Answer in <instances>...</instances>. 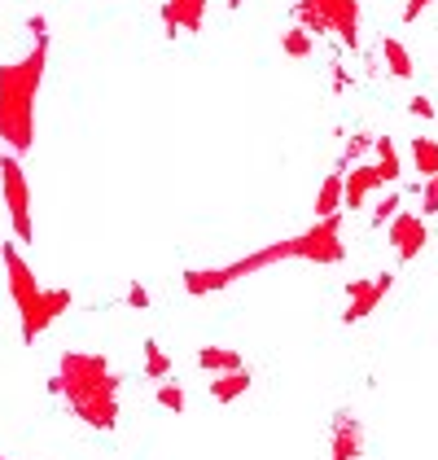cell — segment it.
Masks as SVG:
<instances>
[{
    "label": "cell",
    "mask_w": 438,
    "mask_h": 460,
    "mask_svg": "<svg viewBox=\"0 0 438 460\" xmlns=\"http://www.w3.org/2000/svg\"><path fill=\"white\" fill-rule=\"evenodd\" d=\"M395 289V272H381V277H364V281H351L346 285V312L342 320L346 324H360L368 320L381 303H386V294Z\"/></svg>",
    "instance_id": "8"
},
{
    "label": "cell",
    "mask_w": 438,
    "mask_h": 460,
    "mask_svg": "<svg viewBox=\"0 0 438 460\" xmlns=\"http://www.w3.org/2000/svg\"><path fill=\"white\" fill-rule=\"evenodd\" d=\"M381 58H386V71L395 75V79H412V75H416L412 58H407V49H403V40L381 36Z\"/></svg>",
    "instance_id": "17"
},
{
    "label": "cell",
    "mask_w": 438,
    "mask_h": 460,
    "mask_svg": "<svg viewBox=\"0 0 438 460\" xmlns=\"http://www.w3.org/2000/svg\"><path fill=\"white\" fill-rule=\"evenodd\" d=\"M4 277H9V298H13V307H18V324H22V342L31 347L39 333L53 324L57 316H66L71 312V289H44L36 281V272L27 268V259H22V250L13 246V242H4Z\"/></svg>",
    "instance_id": "3"
},
{
    "label": "cell",
    "mask_w": 438,
    "mask_h": 460,
    "mask_svg": "<svg viewBox=\"0 0 438 460\" xmlns=\"http://www.w3.org/2000/svg\"><path fill=\"white\" fill-rule=\"evenodd\" d=\"M403 211V193H386L377 207H372V228H381V224H390L395 215Z\"/></svg>",
    "instance_id": "21"
},
{
    "label": "cell",
    "mask_w": 438,
    "mask_h": 460,
    "mask_svg": "<svg viewBox=\"0 0 438 460\" xmlns=\"http://www.w3.org/2000/svg\"><path fill=\"white\" fill-rule=\"evenodd\" d=\"M407 114H416V119H434V102H430L425 93H416V97L407 102Z\"/></svg>",
    "instance_id": "25"
},
{
    "label": "cell",
    "mask_w": 438,
    "mask_h": 460,
    "mask_svg": "<svg viewBox=\"0 0 438 460\" xmlns=\"http://www.w3.org/2000/svg\"><path fill=\"white\" fill-rule=\"evenodd\" d=\"M386 242L395 246L399 263H412V259L425 250V242H430V233H425V215L399 211L395 219H390V224H386Z\"/></svg>",
    "instance_id": "9"
},
{
    "label": "cell",
    "mask_w": 438,
    "mask_h": 460,
    "mask_svg": "<svg viewBox=\"0 0 438 460\" xmlns=\"http://www.w3.org/2000/svg\"><path fill=\"white\" fill-rule=\"evenodd\" d=\"M290 259H293V237L290 242H276V246L255 250V254H246V259H232V263H223V268H188V272H184V294L206 298V294H219V289H228V285L255 277L263 268H281V263H290Z\"/></svg>",
    "instance_id": "4"
},
{
    "label": "cell",
    "mask_w": 438,
    "mask_h": 460,
    "mask_svg": "<svg viewBox=\"0 0 438 460\" xmlns=\"http://www.w3.org/2000/svg\"><path fill=\"white\" fill-rule=\"evenodd\" d=\"M372 141H377V137H368V132H360V137H351V141H346V149H342V167L360 163V158H364L368 149H372Z\"/></svg>",
    "instance_id": "23"
},
{
    "label": "cell",
    "mask_w": 438,
    "mask_h": 460,
    "mask_svg": "<svg viewBox=\"0 0 438 460\" xmlns=\"http://www.w3.org/2000/svg\"><path fill=\"white\" fill-rule=\"evenodd\" d=\"M127 307H136V312H145V307H149V289L141 281L127 289Z\"/></svg>",
    "instance_id": "26"
},
{
    "label": "cell",
    "mask_w": 438,
    "mask_h": 460,
    "mask_svg": "<svg viewBox=\"0 0 438 460\" xmlns=\"http://www.w3.org/2000/svg\"><path fill=\"white\" fill-rule=\"evenodd\" d=\"M281 49H285L290 58H311V53H316V40H311V31L293 27V31H285V40H281Z\"/></svg>",
    "instance_id": "20"
},
{
    "label": "cell",
    "mask_w": 438,
    "mask_h": 460,
    "mask_svg": "<svg viewBox=\"0 0 438 460\" xmlns=\"http://www.w3.org/2000/svg\"><path fill=\"white\" fill-rule=\"evenodd\" d=\"M162 22H167V36L176 40L184 36H197L202 22H206V0H162Z\"/></svg>",
    "instance_id": "10"
},
{
    "label": "cell",
    "mask_w": 438,
    "mask_h": 460,
    "mask_svg": "<svg viewBox=\"0 0 438 460\" xmlns=\"http://www.w3.org/2000/svg\"><path fill=\"white\" fill-rule=\"evenodd\" d=\"M48 66V36H36V49L22 62L0 66V141L13 154L36 145V93Z\"/></svg>",
    "instance_id": "2"
},
{
    "label": "cell",
    "mask_w": 438,
    "mask_h": 460,
    "mask_svg": "<svg viewBox=\"0 0 438 460\" xmlns=\"http://www.w3.org/2000/svg\"><path fill=\"white\" fill-rule=\"evenodd\" d=\"M377 189H381L377 167H351V176H346V207H351V211H360Z\"/></svg>",
    "instance_id": "13"
},
{
    "label": "cell",
    "mask_w": 438,
    "mask_h": 460,
    "mask_svg": "<svg viewBox=\"0 0 438 460\" xmlns=\"http://www.w3.org/2000/svg\"><path fill=\"white\" fill-rule=\"evenodd\" d=\"M118 386L123 382L110 368V359L92 351H66L53 377V394H62L74 417L101 434L118 425Z\"/></svg>",
    "instance_id": "1"
},
{
    "label": "cell",
    "mask_w": 438,
    "mask_h": 460,
    "mask_svg": "<svg viewBox=\"0 0 438 460\" xmlns=\"http://www.w3.org/2000/svg\"><path fill=\"white\" fill-rule=\"evenodd\" d=\"M293 22L311 36H337L351 53L360 49V0H293Z\"/></svg>",
    "instance_id": "5"
},
{
    "label": "cell",
    "mask_w": 438,
    "mask_h": 460,
    "mask_svg": "<svg viewBox=\"0 0 438 460\" xmlns=\"http://www.w3.org/2000/svg\"><path fill=\"white\" fill-rule=\"evenodd\" d=\"M293 259H307L316 268H333L346 259V246H342V219L328 215V219H316L307 233L293 237Z\"/></svg>",
    "instance_id": "7"
},
{
    "label": "cell",
    "mask_w": 438,
    "mask_h": 460,
    "mask_svg": "<svg viewBox=\"0 0 438 460\" xmlns=\"http://www.w3.org/2000/svg\"><path fill=\"white\" fill-rule=\"evenodd\" d=\"M250 382H255V377H250L246 368H237V373H219L215 382H211V399H215V403H232V399H241V394L250 390Z\"/></svg>",
    "instance_id": "15"
},
{
    "label": "cell",
    "mask_w": 438,
    "mask_h": 460,
    "mask_svg": "<svg viewBox=\"0 0 438 460\" xmlns=\"http://www.w3.org/2000/svg\"><path fill=\"white\" fill-rule=\"evenodd\" d=\"M0 193H4V207H9V224H13V237L22 246L36 242V224H31V184L22 172V158L18 154H4L0 158Z\"/></svg>",
    "instance_id": "6"
},
{
    "label": "cell",
    "mask_w": 438,
    "mask_h": 460,
    "mask_svg": "<svg viewBox=\"0 0 438 460\" xmlns=\"http://www.w3.org/2000/svg\"><path fill=\"white\" fill-rule=\"evenodd\" d=\"M145 377H153V382H167L171 377V355L162 351L153 338H145Z\"/></svg>",
    "instance_id": "19"
},
{
    "label": "cell",
    "mask_w": 438,
    "mask_h": 460,
    "mask_svg": "<svg viewBox=\"0 0 438 460\" xmlns=\"http://www.w3.org/2000/svg\"><path fill=\"white\" fill-rule=\"evenodd\" d=\"M430 4H434V0H407V4H403V22H416Z\"/></svg>",
    "instance_id": "27"
},
{
    "label": "cell",
    "mask_w": 438,
    "mask_h": 460,
    "mask_svg": "<svg viewBox=\"0 0 438 460\" xmlns=\"http://www.w3.org/2000/svg\"><path fill=\"white\" fill-rule=\"evenodd\" d=\"M241 4H246V0H228V9H241Z\"/></svg>",
    "instance_id": "28"
},
{
    "label": "cell",
    "mask_w": 438,
    "mask_h": 460,
    "mask_svg": "<svg viewBox=\"0 0 438 460\" xmlns=\"http://www.w3.org/2000/svg\"><path fill=\"white\" fill-rule=\"evenodd\" d=\"M372 154H377V176H381V184H395V180L403 176V163H399V149H395V141L390 137H377L372 141Z\"/></svg>",
    "instance_id": "14"
},
{
    "label": "cell",
    "mask_w": 438,
    "mask_h": 460,
    "mask_svg": "<svg viewBox=\"0 0 438 460\" xmlns=\"http://www.w3.org/2000/svg\"><path fill=\"white\" fill-rule=\"evenodd\" d=\"M421 215H438V176H430L421 189Z\"/></svg>",
    "instance_id": "24"
},
{
    "label": "cell",
    "mask_w": 438,
    "mask_h": 460,
    "mask_svg": "<svg viewBox=\"0 0 438 460\" xmlns=\"http://www.w3.org/2000/svg\"><path fill=\"white\" fill-rule=\"evenodd\" d=\"M412 167H416V176H438V141L434 137H416L412 141Z\"/></svg>",
    "instance_id": "18"
},
{
    "label": "cell",
    "mask_w": 438,
    "mask_h": 460,
    "mask_svg": "<svg viewBox=\"0 0 438 460\" xmlns=\"http://www.w3.org/2000/svg\"><path fill=\"white\" fill-rule=\"evenodd\" d=\"M184 403H188L184 386H176V382H162V386H158V408H167V412H184Z\"/></svg>",
    "instance_id": "22"
},
{
    "label": "cell",
    "mask_w": 438,
    "mask_h": 460,
    "mask_svg": "<svg viewBox=\"0 0 438 460\" xmlns=\"http://www.w3.org/2000/svg\"><path fill=\"white\" fill-rule=\"evenodd\" d=\"M197 364H202L206 373H237V368H246V359L232 351V347H202V351H197Z\"/></svg>",
    "instance_id": "16"
},
{
    "label": "cell",
    "mask_w": 438,
    "mask_h": 460,
    "mask_svg": "<svg viewBox=\"0 0 438 460\" xmlns=\"http://www.w3.org/2000/svg\"><path fill=\"white\" fill-rule=\"evenodd\" d=\"M364 456V425L355 421L351 412L333 417V456L328 460H360Z\"/></svg>",
    "instance_id": "11"
},
{
    "label": "cell",
    "mask_w": 438,
    "mask_h": 460,
    "mask_svg": "<svg viewBox=\"0 0 438 460\" xmlns=\"http://www.w3.org/2000/svg\"><path fill=\"white\" fill-rule=\"evenodd\" d=\"M0 460H4V456H0Z\"/></svg>",
    "instance_id": "29"
},
{
    "label": "cell",
    "mask_w": 438,
    "mask_h": 460,
    "mask_svg": "<svg viewBox=\"0 0 438 460\" xmlns=\"http://www.w3.org/2000/svg\"><path fill=\"white\" fill-rule=\"evenodd\" d=\"M346 207V172H328L320 193H316V219H328Z\"/></svg>",
    "instance_id": "12"
}]
</instances>
